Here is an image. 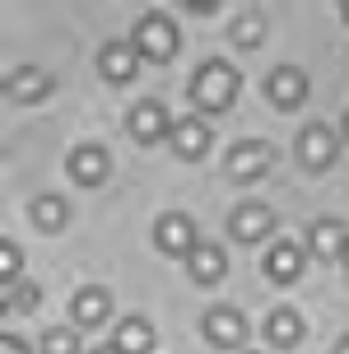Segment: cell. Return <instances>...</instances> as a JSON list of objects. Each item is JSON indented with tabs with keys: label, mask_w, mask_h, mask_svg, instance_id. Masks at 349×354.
<instances>
[{
	"label": "cell",
	"mask_w": 349,
	"mask_h": 354,
	"mask_svg": "<svg viewBox=\"0 0 349 354\" xmlns=\"http://www.w3.org/2000/svg\"><path fill=\"white\" fill-rule=\"evenodd\" d=\"M238 88H243V80H238V71L228 61H205L191 80V98L200 112H228L233 98H238Z\"/></svg>",
	"instance_id": "6da1fadb"
},
{
	"label": "cell",
	"mask_w": 349,
	"mask_h": 354,
	"mask_svg": "<svg viewBox=\"0 0 349 354\" xmlns=\"http://www.w3.org/2000/svg\"><path fill=\"white\" fill-rule=\"evenodd\" d=\"M131 47L140 52V61H173L177 47H182V33H177V24L168 15H158V10H149V15L135 19V28H131Z\"/></svg>",
	"instance_id": "7a4b0ae2"
},
{
	"label": "cell",
	"mask_w": 349,
	"mask_h": 354,
	"mask_svg": "<svg viewBox=\"0 0 349 354\" xmlns=\"http://www.w3.org/2000/svg\"><path fill=\"white\" fill-rule=\"evenodd\" d=\"M270 163H275V149L265 140H238L228 149V177L233 182H256L270 173Z\"/></svg>",
	"instance_id": "3957f363"
},
{
	"label": "cell",
	"mask_w": 349,
	"mask_h": 354,
	"mask_svg": "<svg viewBox=\"0 0 349 354\" xmlns=\"http://www.w3.org/2000/svg\"><path fill=\"white\" fill-rule=\"evenodd\" d=\"M335 154H340V136H335L326 122H312L303 126V136H298V159L308 163V168H331Z\"/></svg>",
	"instance_id": "277c9868"
},
{
	"label": "cell",
	"mask_w": 349,
	"mask_h": 354,
	"mask_svg": "<svg viewBox=\"0 0 349 354\" xmlns=\"http://www.w3.org/2000/svg\"><path fill=\"white\" fill-rule=\"evenodd\" d=\"M126 126H131V136H135L140 145H154V140H163V136H173L168 107L158 103V98H144V103H135V107H131V117H126Z\"/></svg>",
	"instance_id": "5b68a950"
},
{
	"label": "cell",
	"mask_w": 349,
	"mask_h": 354,
	"mask_svg": "<svg viewBox=\"0 0 349 354\" xmlns=\"http://www.w3.org/2000/svg\"><path fill=\"white\" fill-rule=\"evenodd\" d=\"M233 238L238 243H261V238H270L275 233V210L270 205H261V201H243L238 210H233Z\"/></svg>",
	"instance_id": "8992f818"
},
{
	"label": "cell",
	"mask_w": 349,
	"mask_h": 354,
	"mask_svg": "<svg viewBox=\"0 0 349 354\" xmlns=\"http://www.w3.org/2000/svg\"><path fill=\"white\" fill-rule=\"evenodd\" d=\"M154 243H158V252H168V257H191V252L200 248L196 224L187 219V214H163L158 229H154Z\"/></svg>",
	"instance_id": "52a82bcc"
},
{
	"label": "cell",
	"mask_w": 349,
	"mask_h": 354,
	"mask_svg": "<svg viewBox=\"0 0 349 354\" xmlns=\"http://www.w3.org/2000/svg\"><path fill=\"white\" fill-rule=\"evenodd\" d=\"M205 340L219 350H238L247 340V317L238 308H209L205 313Z\"/></svg>",
	"instance_id": "ba28073f"
},
{
	"label": "cell",
	"mask_w": 349,
	"mask_h": 354,
	"mask_svg": "<svg viewBox=\"0 0 349 354\" xmlns=\"http://www.w3.org/2000/svg\"><path fill=\"white\" fill-rule=\"evenodd\" d=\"M265 93H270V103H275V107L294 112V107L308 103V75L298 71V66H279V71H270Z\"/></svg>",
	"instance_id": "9c48e42d"
},
{
	"label": "cell",
	"mask_w": 349,
	"mask_h": 354,
	"mask_svg": "<svg viewBox=\"0 0 349 354\" xmlns=\"http://www.w3.org/2000/svg\"><path fill=\"white\" fill-rule=\"evenodd\" d=\"M308 252L321 257V261H335V257H345L349 252V229L340 219H317L312 233H308Z\"/></svg>",
	"instance_id": "30bf717a"
},
{
	"label": "cell",
	"mask_w": 349,
	"mask_h": 354,
	"mask_svg": "<svg viewBox=\"0 0 349 354\" xmlns=\"http://www.w3.org/2000/svg\"><path fill=\"white\" fill-rule=\"evenodd\" d=\"M5 93H10L15 103H42V98L52 93V75L42 71V66H19V71L5 80Z\"/></svg>",
	"instance_id": "8fae6325"
},
{
	"label": "cell",
	"mask_w": 349,
	"mask_h": 354,
	"mask_svg": "<svg viewBox=\"0 0 349 354\" xmlns=\"http://www.w3.org/2000/svg\"><path fill=\"white\" fill-rule=\"evenodd\" d=\"M107 313H112V294H107L103 284H84V289L70 299V317L79 322V326H103Z\"/></svg>",
	"instance_id": "7c38bea8"
},
{
	"label": "cell",
	"mask_w": 349,
	"mask_h": 354,
	"mask_svg": "<svg viewBox=\"0 0 349 354\" xmlns=\"http://www.w3.org/2000/svg\"><path fill=\"white\" fill-rule=\"evenodd\" d=\"M98 71H103V80H112V84H126V80H135V71H140V52L131 42H107L103 52H98Z\"/></svg>",
	"instance_id": "4fadbf2b"
},
{
	"label": "cell",
	"mask_w": 349,
	"mask_h": 354,
	"mask_svg": "<svg viewBox=\"0 0 349 354\" xmlns=\"http://www.w3.org/2000/svg\"><path fill=\"white\" fill-rule=\"evenodd\" d=\"M303 266H308V248H298V243H275L270 257H265V275L275 284H294L303 275Z\"/></svg>",
	"instance_id": "5bb4252c"
},
{
	"label": "cell",
	"mask_w": 349,
	"mask_h": 354,
	"mask_svg": "<svg viewBox=\"0 0 349 354\" xmlns=\"http://www.w3.org/2000/svg\"><path fill=\"white\" fill-rule=\"evenodd\" d=\"M107 173H112V159H107V149H98V145H79L70 154V177L79 187H98Z\"/></svg>",
	"instance_id": "9a60e30c"
},
{
	"label": "cell",
	"mask_w": 349,
	"mask_h": 354,
	"mask_svg": "<svg viewBox=\"0 0 349 354\" xmlns=\"http://www.w3.org/2000/svg\"><path fill=\"white\" fill-rule=\"evenodd\" d=\"M173 149H177V159H205V149H209V126L200 122V117H182V122L173 126Z\"/></svg>",
	"instance_id": "2e32d148"
},
{
	"label": "cell",
	"mask_w": 349,
	"mask_h": 354,
	"mask_svg": "<svg viewBox=\"0 0 349 354\" xmlns=\"http://www.w3.org/2000/svg\"><path fill=\"white\" fill-rule=\"evenodd\" d=\"M187 270H191V280L196 284H219L228 275V257L219 243H200V248L187 257Z\"/></svg>",
	"instance_id": "e0dca14e"
},
{
	"label": "cell",
	"mask_w": 349,
	"mask_h": 354,
	"mask_svg": "<svg viewBox=\"0 0 349 354\" xmlns=\"http://www.w3.org/2000/svg\"><path fill=\"white\" fill-rule=\"evenodd\" d=\"M112 350H117V354H149V350H154V326H149L144 317H126L122 326H117Z\"/></svg>",
	"instance_id": "ac0fdd59"
},
{
	"label": "cell",
	"mask_w": 349,
	"mask_h": 354,
	"mask_svg": "<svg viewBox=\"0 0 349 354\" xmlns=\"http://www.w3.org/2000/svg\"><path fill=\"white\" fill-rule=\"evenodd\" d=\"M265 336H270V345L289 350V345H298V340H303V317H298L294 308H275V313H270V322H265Z\"/></svg>",
	"instance_id": "d6986e66"
},
{
	"label": "cell",
	"mask_w": 349,
	"mask_h": 354,
	"mask_svg": "<svg viewBox=\"0 0 349 354\" xmlns=\"http://www.w3.org/2000/svg\"><path fill=\"white\" fill-rule=\"evenodd\" d=\"M28 214H33V224H37V229H47V233H61V229L70 224V205L61 201V196H52V192H47V196H37L33 205H28Z\"/></svg>",
	"instance_id": "ffe728a7"
},
{
	"label": "cell",
	"mask_w": 349,
	"mask_h": 354,
	"mask_svg": "<svg viewBox=\"0 0 349 354\" xmlns=\"http://www.w3.org/2000/svg\"><path fill=\"white\" fill-rule=\"evenodd\" d=\"M37 303H42V289L37 284H0V313H15V308H23V313H33Z\"/></svg>",
	"instance_id": "44dd1931"
},
{
	"label": "cell",
	"mask_w": 349,
	"mask_h": 354,
	"mask_svg": "<svg viewBox=\"0 0 349 354\" xmlns=\"http://www.w3.org/2000/svg\"><path fill=\"white\" fill-rule=\"evenodd\" d=\"M261 37H265L261 15H243L238 24H233V42H238V47H247V52H252V47H261Z\"/></svg>",
	"instance_id": "7402d4cb"
},
{
	"label": "cell",
	"mask_w": 349,
	"mask_h": 354,
	"mask_svg": "<svg viewBox=\"0 0 349 354\" xmlns=\"http://www.w3.org/2000/svg\"><path fill=\"white\" fill-rule=\"evenodd\" d=\"M42 354H79V336L70 326H52L42 336Z\"/></svg>",
	"instance_id": "603a6c76"
},
{
	"label": "cell",
	"mask_w": 349,
	"mask_h": 354,
	"mask_svg": "<svg viewBox=\"0 0 349 354\" xmlns=\"http://www.w3.org/2000/svg\"><path fill=\"white\" fill-rule=\"evenodd\" d=\"M19 248L15 243H0V284H19Z\"/></svg>",
	"instance_id": "cb8c5ba5"
},
{
	"label": "cell",
	"mask_w": 349,
	"mask_h": 354,
	"mask_svg": "<svg viewBox=\"0 0 349 354\" xmlns=\"http://www.w3.org/2000/svg\"><path fill=\"white\" fill-rule=\"evenodd\" d=\"M0 354H28V345H23L15 331H5V336H0Z\"/></svg>",
	"instance_id": "d4e9b609"
},
{
	"label": "cell",
	"mask_w": 349,
	"mask_h": 354,
	"mask_svg": "<svg viewBox=\"0 0 349 354\" xmlns=\"http://www.w3.org/2000/svg\"><path fill=\"white\" fill-rule=\"evenodd\" d=\"M335 354H349V336H345V340H340V345H335Z\"/></svg>",
	"instance_id": "484cf974"
},
{
	"label": "cell",
	"mask_w": 349,
	"mask_h": 354,
	"mask_svg": "<svg viewBox=\"0 0 349 354\" xmlns=\"http://www.w3.org/2000/svg\"><path fill=\"white\" fill-rule=\"evenodd\" d=\"M93 354H117V350H107V345H103V350H93Z\"/></svg>",
	"instance_id": "4316f807"
},
{
	"label": "cell",
	"mask_w": 349,
	"mask_h": 354,
	"mask_svg": "<svg viewBox=\"0 0 349 354\" xmlns=\"http://www.w3.org/2000/svg\"><path fill=\"white\" fill-rule=\"evenodd\" d=\"M340 10H345V19H349V0H345V5H340Z\"/></svg>",
	"instance_id": "83f0119b"
},
{
	"label": "cell",
	"mask_w": 349,
	"mask_h": 354,
	"mask_svg": "<svg viewBox=\"0 0 349 354\" xmlns=\"http://www.w3.org/2000/svg\"><path fill=\"white\" fill-rule=\"evenodd\" d=\"M345 136H349V112H345Z\"/></svg>",
	"instance_id": "f1b7e54d"
},
{
	"label": "cell",
	"mask_w": 349,
	"mask_h": 354,
	"mask_svg": "<svg viewBox=\"0 0 349 354\" xmlns=\"http://www.w3.org/2000/svg\"><path fill=\"white\" fill-rule=\"evenodd\" d=\"M345 266H349V252H345Z\"/></svg>",
	"instance_id": "f546056e"
}]
</instances>
